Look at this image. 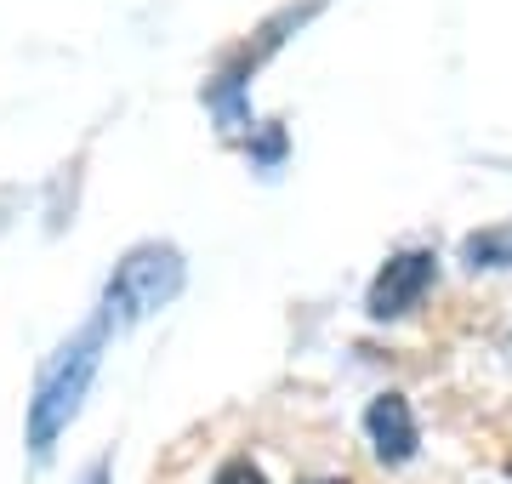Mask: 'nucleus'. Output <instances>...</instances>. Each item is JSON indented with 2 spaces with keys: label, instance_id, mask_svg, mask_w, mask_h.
<instances>
[{
  "label": "nucleus",
  "instance_id": "3",
  "mask_svg": "<svg viewBox=\"0 0 512 484\" xmlns=\"http://www.w3.org/2000/svg\"><path fill=\"white\" fill-rule=\"evenodd\" d=\"M439 280V257L433 251H393L382 262V274L370 280V297H365V314L370 319H404L410 308H421V297L433 291Z\"/></svg>",
  "mask_w": 512,
  "mask_h": 484
},
{
  "label": "nucleus",
  "instance_id": "4",
  "mask_svg": "<svg viewBox=\"0 0 512 484\" xmlns=\"http://www.w3.org/2000/svg\"><path fill=\"white\" fill-rule=\"evenodd\" d=\"M365 433H370V445H376V456H382L387 467H404L410 456H416V445H421L416 410H410L404 393H376V399H370Z\"/></svg>",
  "mask_w": 512,
  "mask_h": 484
},
{
  "label": "nucleus",
  "instance_id": "5",
  "mask_svg": "<svg viewBox=\"0 0 512 484\" xmlns=\"http://www.w3.org/2000/svg\"><path fill=\"white\" fill-rule=\"evenodd\" d=\"M461 257H467V268H512V234L484 228V234H473L461 245Z\"/></svg>",
  "mask_w": 512,
  "mask_h": 484
},
{
  "label": "nucleus",
  "instance_id": "8",
  "mask_svg": "<svg viewBox=\"0 0 512 484\" xmlns=\"http://www.w3.org/2000/svg\"><path fill=\"white\" fill-rule=\"evenodd\" d=\"M319 484H348V479H319Z\"/></svg>",
  "mask_w": 512,
  "mask_h": 484
},
{
  "label": "nucleus",
  "instance_id": "1",
  "mask_svg": "<svg viewBox=\"0 0 512 484\" xmlns=\"http://www.w3.org/2000/svg\"><path fill=\"white\" fill-rule=\"evenodd\" d=\"M103 342H109V331H103V319H92V325H80V331L40 365L35 399H29V450H35V462L52 456V445L69 433L74 416H80L86 393H92V376H97V365H103Z\"/></svg>",
  "mask_w": 512,
  "mask_h": 484
},
{
  "label": "nucleus",
  "instance_id": "2",
  "mask_svg": "<svg viewBox=\"0 0 512 484\" xmlns=\"http://www.w3.org/2000/svg\"><path fill=\"white\" fill-rule=\"evenodd\" d=\"M183 280H188V268H183V251H177V245L148 240V245H137V251H126V257L114 262L109 285H103V302H97L103 331L120 336V331H131V325H143L148 314H160L165 302H177Z\"/></svg>",
  "mask_w": 512,
  "mask_h": 484
},
{
  "label": "nucleus",
  "instance_id": "6",
  "mask_svg": "<svg viewBox=\"0 0 512 484\" xmlns=\"http://www.w3.org/2000/svg\"><path fill=\"white\" fill-rule=\"evenodd\" d=\"M211 484H268V479H262V467H256V462H245V456H239V462H222Z\"/></svg>",
  "mask_w": 512,
  "mask_h": 484
},
{
  "label": "nucleus",
  "instance_id": "7",
  "mask_svg": "<svg viewBox=\"0 0 512 484\" xmlns=\"http://www.w3.org/2000/svg\"><path fill=\"white\" fill-rule=\"evenodd\" d=\"M80 484H114V462H109V456H97V462L86 467V479H80Z\"/></svg>",
  "mask_w": 512,
  "mask_h": 484
}]
</instances>
